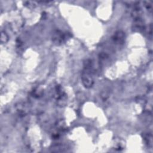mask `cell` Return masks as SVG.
Returning <instances> with one entry per match:
<instances>
[{
  "mask_svg": "<svg viewBox=\"0 0 153 153\" xmlns=\"http://www.w3.org/2000/svg\"><path fill=\"white\" fill-rule=\"evenodd\" d=\"M123 38H124V34L123 32H121V31H119L118 32H116L115 34L114 35V41H115L116 42H121L123 40Z\"/></svg>",
  "mask_w": 153,
  "mask_h": 153,
  "instance_id": "3",
  "label": "cell"
},
{
  "mask_svg": "<svg viewBox=\"0 0 153 153\" xmlns=\"http://www.w3.org/2000/svg\"><path fill=\"white\" fill-rule=\"evenodd\" d=\"M91 62L87 61L85 62L84 69L82 74V82L86 88H90L93 84V80L91 75Z\"/></svg>",
  "mask_w": 153,
  "mask_h": 153,
  "instance_id": "1",
  "label": "cell"
},
{
  "mask_svg": "<svg viewBox=\"0 0 153 153\" xmlns=\"http://www.w3.org/2000/svg\"><path fill=\"white\" fill-rule=\"evenodd\" d=\"M7 40H8V37H7V35L5 33L2 32V34H1V41H2V42H5Z\"/></svg>",
  "mask_w": 153,
  "mask_h": 153,
  "instance_id": "4",
  "label": "cell"
},
{
  "mask_svg": "<svg viewBox=\"0 0 153 153\" xmlns=\"http://www.w3.org/2000/svg\"><path fill=\"white\" fill-rule=\"evenodd\" d=\"M65 38H66L65 35H64L62 32L59 31H57L53 36V41L56 44H59L63 42Z\"/></svg>",
  "mask_w": 153,
  "mask_h": 153,
  "instance_id": "2",
  "label": "cell"
}]
</instances>
